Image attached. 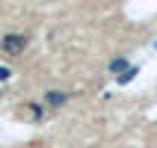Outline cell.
<instances>
[{
	"instance_id": "obj_1",
	"label": "cell",
	"mask_w": 157,
	"mask_h": 148,
	"mask_svg": "<svg viewBox=\"0 0 157 148\" xmlns=\"http://www.w3.org/2000/svg\"><path fill=\"white\" fill-rule=\"evenodd\" d=\"M24 44H27V39H24V36H18V33L3 36V51H6V53H21V51H24Z\"/></svg>"
},
{
	"instance_id": "obj_2",
	"label": "cell",
	"mask_w": 157,
	"mask_h": 148,
	"mask_svg": "<svg viewBox=\"0 0 157 148\" xmlns=\"http://www.w3.org/2000/svg\"><path fill=\"white\" fill-rule=\"evenodd\" d=\"M136 74H140V68H136V65H131V68L124 71V74H119V77H116V80H119V83H122V86H124V83H131V80L136 77Z\"/></svg>"
},
{
	"instance_id": "obj_6",
	"label": "cell",
	"mask_w": 157,
	"mask_h": 148,
	"mask_svg": "<svg viewBox=\"0 0 157 148\" xmlns=\"http://www.w3.org/2000/svg\"><path fill=\"white\" fill-rule=\"evenodd\" d=\"M154 47H157V42H154Z\"/></svg>"
},
{
	"instance_id": "obj_5",
	"label": "cell",
	"mask_w": 157,
	"mask_h": 148,
	"mask_svg": "<svg viewBox=\"0 0 157 148\" xmlns=\"http://www.w3.org/2000/svg\"><path fill=\"white\" fill-rule=\"evenodd\" d=\"M9 77H12V71H9L6 65H0V80H9Z\"/></svg>"
},
{
	"instance_id": "obj_3",
	"label": "cell",
	"mask_w": 157,
	"mask_h": 148,
	"mask_svg": "<svg viewBox=\"0 0 157 148\" xmlns=\"http://www.w3.org/2000/svg\"><path fill=\"white\" fill-rule=\"evenodd\" d=\"M128 68H131V65H128V62H124V59H113V62H110V71H113L116 77H119V74H124V71H128Z\"/></svg>"
},
{
	"instance_id": "obj_4",
	"label": "cell",
	"mask_w": 157,
	"mask_h": 148,
	"mask_svg": "<svg viewBox=\"0 0 157 148\" xmlns=\"http://www.w3.org/2000/svg\"><path fill=\"white\" fill-rule=\"evenodd\" d=\"M62 101H65V95H62V92H48V104H51V107H59Z\"/></svg>"
}]
</instances>
